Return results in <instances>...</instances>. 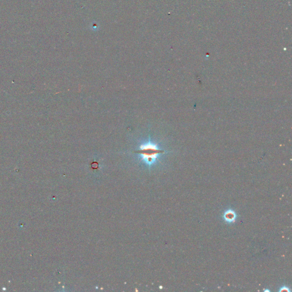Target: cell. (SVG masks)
I'll use <instances>...</instances> for the list:
<instances>
[{"instance_id": "obj_1", "label": "cell", "mask_w": 292, "mask_h": 292, "mask_svg": "<svg viewBox=\"0 0 292 292\" xmlns=\"http://www.w3.org/2000/svg\"><path fill=\"white\" fill-rule=\"evenodd\" d=\"M224 219L226 222L232 223L234 222L236 219V214L231 209L227 210L224 214Z\"/></svg>"}, {"instance_id": "obj_2", "label": "cell", "mask_w": 292, "mask_h": 292, "mask_svg": "<svg viewBox=\"0 0 292 292\" xmlns=\"http://www.w3.org/2000/svg\"><path fill=\"white\" fill-rule=\"evenodd\" d=\"M280 291H288V292H289L290 290H289V288H287V287H282L281 288V289L280 290Z\"/></svg>"}, {"instance_id": "obj_3", "label": "cell", "mask_w": 292, "mask_h": 292, "mask_svg": "<svg viewBox=\"0 0 292 292\" xmlns=\"http://www.w3.org/2000/svg\"><path fill=\"white\" fill-rule=\"evenodd\" d=\"M264 291H268V292H269V291H270V290H265Z\"/></svg>"}]
</instances>
